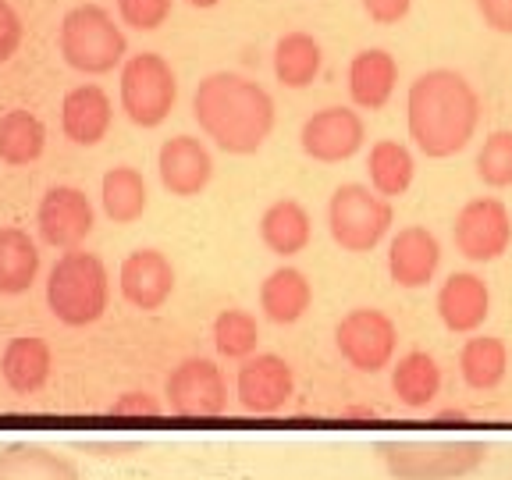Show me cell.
Listing matches in <instances>:
<instances>
[{
  "label": "cell",
  "instance_id": "cb8c5ba5",
  "mask_svg": "<svg viewBox=\"0 0 512 480\" xmlns=\"http://www.w3.org/2000/svg\"><path fill=\"white\" fill-rule=\"evenodd\" d=\"M459 374L473 392H491L509 374V349L495 335H473L459 349Z\"/></svg>",
  "mask_w": 512,
  "mask_h": 480
},
{
  "label": "cell",
  "instance_id": "1f68e13d",
  "mask_svg": "<svg viewBox=\"0 0 512 480\" xmlns=\"http://www.w3.org/2000/svg\"><path fill=\"white\" fill-rule=\"evenodd\" d=\"M477 175L491 189H509L512 185V132L498 128L484 139V146L477 150Z\"/></svg>",
  "mask_w": 512,
  "mask_h": 480
},
{
  "label": "cell",
  "instance_id": "d4e9b609",
  "mask_svg": "<svg viewBox=\"0 0 512 480\" xmlns=\"http://www.w3.org/2000/svg\"><path fill=\"white\" fill-rule=\"evenodd\" d=\"M40 274V249L22 228H0V296H22Z\"/></svg>",
  "mask_w": 512,
  "mask_h": 480
},
{
  "label": "cell",
  "instance_id": "30bf717a",
  "mask_svg": "<svg viewBox=\"0 0 512 480\" xmlns=\"http://www.w3.org/2000/svg\"><path fill=\"white\" fill-rule=\"evenodd\" d=\"M168 406L178 416H221L228 409V381L214 360L192 356L182 360L168 377Z\"/></svg>",
  "mask_w": 512,
  "mask_h": 480
},
{
  "label": "cell",
  "instance_id": "e575fe53",
  "mask_svg": "<svg viewBox=\"0 0 512 480\" xmlns=\"http://www.w3.org/2000/svg\"><path fill=\"white\" fill-rule=\"evenodd\" d=\"M413 0H363V11L374 25H399L409 15Z\"/></svg>",
  "mask_w": 512,
  "mask_h": 480
},
{
  "label": "cell",
  "instance_id": "ba28073f",
  "mask_svg": "<svg viewBox=\"0 0 512 480\" xmlns=\"http://www.w3.org/2000/svg\"><path fill=\"white\" fill-rule=\"evenodd\" d=\"M335 342L349 367L363 370V374H377V370L392 367L395 349H399V328L384 310L360 306L338 320Z\"/></svg>",
  "mask_w": 512,
  "mask_h": 480
},
{
  "label": "cell",
  "instance_id": "ffe728a7",
  "mask_svg": "<svg viewBox=\"0 0 512 480\" xmlns=\"http://www.w3.org/2000/svg\"><path fill=\"white\" fill-rule=\"evenodd\" d=\"M260 239L274 256H296L310 246L313 221L299 200H274L260 217Z\"/></svg>",
  "mask_w": 512,
  "mask_h": 480
},
{
  "label": "cell",
  "instance_id": "2e32d148",
  "mask_svg": "<svg viewBox=\"0 0 512 480\" xmlns=\"http://www.w3.org/2000/svg\"><path fill=\"white\" fill-rule=\"evenodd\" d=\"M491 313V292L484 285V278L470 271L448 274L438 288V317L448 331L456 335H473L477 328H484V320Z\"/></svg>",
  "mask_w": 512,
  "mask_h": 480
},
{
  "label": "cell",
  "instance_id": "ac0fdd59",
  "mask_svg": "<svg viewBox=\"0 0 512 480\" xmlns=\"http://www.w3.org/2000/svg\"><path fill=\"white\" fill-rule=\"evenodd\" d=\"M399 82V61L388 50L367 47L349 61V96L363 111H381Z\"/></svg>",
  "mask_w": 512,
  "mask_h": 480
},
{
  "label": "cell",
  "instance_id": "4dcf8cb0",
  "mask_svg": "<svg viewBox=\"0 0 512 480\" xmlns=\"http://www.w3.org/2000/svg\"><path fill=\"white\" fill-rule=\"evenodd\" d=\"M260 342V328H256V317L246 310H224L214 320V345L221 356L228 360H249Z\"/></svg>",
  "mask_w": 512,
  "mask_h": 480
},
{
  "label": "cell",
  "instance_id": "9a60e30c",
  "mask_svg": "<svg viewBox=\"0 0 512 480\" xmlns=\"http://www.w3.org/2000/svg\"><path fill=\"white\" fill-rule=\"evenodd\" d=\"M157 171H160V182H164V189H168L171 196L189 200V196H200L210 185V178H214V160H210V150L196 136H175L160 146Z\"/></svg>",
  "mask_w": 512,
  "mask_h": 480
},
{
  "label": "cell",
  "instance_id": "484cf974",
  "mask_svg": "<svg viewBox=\"0 0 512 480\" xmlns=\"http://www.w3.org/2000/svg\"><path fill=\"white\" fill-rule=\"evenodd\" d=\"M392 388L399 395L402 406L424 409L438 399L441 392V367L431 352H406L399 356V363L392 367Z\"/></svg>",
  "mask_w": 512,
  "mask_h": 480
},
{
  "label": "cell",
  "instance_id": "5b68a950",
  "mask_svg": "<svg viewBox=\"0 0 512 480\" xmlns=\"http://www.w3.org/2000/svg\"><path fill=\"white\" fill-rule=\"evenodd\" d=\"M61 57L72 64L75 72L107 75L114 72L128 54L125 32L114 25L107 8L100 4H79L61 18Z\"/></svg>",
  "mask_w": 512,
  "mask_h": 480
},
{
  "label": "cell",
  "instance_id": "7c38bea8",
  "mask_svg": "<svg viewBox=\"0 0 512 480\" xmlns=\"http://www.w3.org/2000/svg\"><path fill=\"white\" fill-rule=\"evenodd\" d=\"M296 392V374L288 367V360H281L278 352H256L239 367L235 377V395L249 413H281Z\"/></svg>",
  "mask_w": 512,
  "mask_h": 480
},
{
  "label": "cell",
  "instance_id": "4fadbf2b",
  "mask_svg": "<svg viewBox=\"0 0 512 480\" xmlns=\"http://www.w3.org/2000/svg\"><path fill=\"white\" fill-rule=\"evenodd\" d=\"M36 224H40L43 242L54 249H79L86 235L93 232V203L82 189L75 185H54L40 200L36 210Z\"/></svg>",
  "mask_w": 512,
  "mask_h": 480
},
{
  "label": "cell",
  "instance_id": "e0dca14e",
  "mask_svg": "<svg viewBox=\"0 0 512 480\" xmlns=\"http://www.w3.org/2000/svg\"><path fill=\"white\" fill-rule=\"evenodd\" d=\"M441 267V242L434 232L409 224L388 246V274L399 288H424Z\"/></svg>",
  "mask_w": 512,
  "mask_h": 480
},
{
  "label": "cell",
  "instance_id": "5bb4252c",
  "mask_svg": "<svg viewBox=\"0 0 512 480\" xmlns=\"http://www.w3.org/2000/svg\"><path fill=\"white\" fill-rule=\"evenodd\" d=\"M118 288L136 310H160L175 292V267L160 249H136L121 260Z\"/></svg>",
  "mask_w": 512,
  "mask_h": 480
},
{
  "label": "cell",
  "instance_id": "d590c367",
  "mask_svg": "<svg viewBox=\"0 0 512 480\" xmlns=\"http://www.w3.org/2000/svg\"><path fill=\"white\" fill-rule=\"evenodd\" d=\"M477 15L491 32L512 36V0H477Z\"/></svg>",
  "mask_w": 512,
  "mask_h": 480
},
{
  "label": "cell",
  "instance_id": "7a4b0ae2",
  "mask_svg": "<svg viewBox=\"0 0 512 480\" xmlns=\"http://www.w3.org/2000/svg\"><path fill=\"white\" fill-rule=\"evenodd\" d=\"M192 114L224 153L249 157L271 139L274 100L260 82L235 72H214L196 86Z\"/></svg>",
  "mask_w": 512,
  "mask_h": 480
},
{
  "label": "cell",
  "instance_id": "6da1fadb",
  "mask_svg": "<svg viewBox=\"0 0 512 480\" xmlns=\"http://www.w3.org/2000/svg\"><path fill=\"white\" fill-rule=\"evenodd\" d=\"M406 125L416 150L431 160L463 153L480 125V96L463 72L431 68L406 93Z\"/></svg>",
  "mask_w": 512,
  "mask_h": 480
},
{
  "label": "cell",
  "instance_id": "8992f818",
  "mask_svg": "<svg viewBox=\"0 0 512 480\" xmlns=\"http://www.w3.org/2000/svg\"><path fill=\"white\" fill-rule=\"evenodd\" d=\"M395 221L392 203L377 196L370 185L349 182L338 185L335 196L328 203V228L331 239L345 249V253H370L381 246V239L388 235Z\"/></svg>",
  "mask_w": 512,
  "mask_h": 480
},
{
  "label": "cell",
  "instance_id": "52a82bcc",
  "mask_svg": "<svg viewBox=\"0 0 512 480\" xmlns=\"http://www.w3.org/2000/svg\"><path fill=\"white\" fill-rule=\"evenodd\" d=\"M178 82L171 64L160 54H136L121 68V111L143 128H157L168 121L175 107Z\"/></svg>",
  "mask_w": 512,
  "mask_h": 480
},
{
  "label": "cell",
  "instance_id": "7402d4cb",
  "mask_svg": "<svg viewBox=\"0 0 512 480\" xmlns=\"http://www.w3.org/2000/svg\"><path fill=\"white\" fill-rule=\"evenodd\" d=\"M313 303V285L299 267H278L260 285V310L274 324H296Z\"/></svg>",
  "mask_w": 512,
  "mask_h": 480
},
{
  "label": "cell",
  "instance_id": "4316f807",
  "mask_svg": "<svg viewBox=\"0 0 512 480\" xmlns=\"http://www.w3.org/2000/svg\"><path fill=\"white\" fill-rule=\"evenodd\" d=\"M320 43L313 40L310 32H285L274 47V75L285 89H306L313 86V79L320 75Z\"/></svg>",
  "mask_w": 512,
  "mask_h": 480
},
{
  "label": "cell",
  "instance_id": "9c48e42d",
  "mask_svg": "<svg viewBox=\"0 0 512 480\" xmlns=\"http://www.w3.org/2000/svg\"><path fill=\"white\" fill-rule=\"evenodd\" d=\"M456 249L473 264H491L512 246V214L495 196H477L463 203L452 224Z\"/></svg>",
  "mask_w": 512,
  "mask_h": 480
},
{
  "label": "cell",
  "instance_id": "277c9868",
  "mask_svg": "<svg viewBox=\"0 0 512 480\" xmlns=\"http://www.w3.org/2000/svg\"><path fill=\"white\" fill-rule=\"evenodd\" d=\"M388 477L395 480H463L484 466V441H381L377 445Z\"/></svg>",
  "mask_w": 512,
  "mask_h": 480
},
{
  "label": "cell",
  "instance_id": "d6986e66",
  "mask_svg": "<svg viewBox=\"0 0 512 480\" xmlns=\"http://www.w3.org/2000/svg\"><path fill=\"white\" fill-rule=\"evenodd\" d=\"M111 118H114L111 96L100 86H93V82H89V86L68 89V96H64V104H61L64 136L79 146L100 143V139L107 136V128H111Z\"/></svg>",
  "mask_w": 512,
  "mask_h": 480
},
{
  "label": "cell",
  "instance_id": "836d02e7",
  "mask_svg": "<svg viewBox=\"0 0 512 480\" xmlns=\"http://www.w3.org/2000/svg\"><path fill=\"white\" fill-rule=\"evenodd\" d=\"M22 47V18L8 0H0V64L11 61Z\"/></svg>",
  "mask_w": 512,
  "mask_h": 480
},
{
  "label": "cell",
  "instance_id": "8d00e7d4",
  "mask_svg": "<svg viewBox=\"0 0 512 480\" xmlns=\"http://www.w3.org/2000/svg\"><path fill=\"white\" fill-rule=\"evenodd\" d=\"M157 409L160 406L146 392H125L118 402H114V413L118 416H153Z\"/></svg>",
  "mask_w": 512,
  "mask_h": 480
},
{
  "label": "cell",
  "instance_id": "8fae6325",
  "mask_svg": "<svg viewBox=\"0 0 512 480\" xmlns=\"http://www.w3.org/2000/svg\"><path fill=\"white\" fill-rule=\"evenodd\" d=\"M363 139H367V125L352 107H324L310 114L299 132V146L317 164H342L356 157L363 150Z\"/></svg>",
  "mask_w": 512,
  "mask_h": 480
},
{
  "label": "cell",
  "instance_id": "f546056e",
  "mask_svg": "<svg viewBox=\"0 0 512 480\" xmlns=\"http://www.w3.org/2000/svg\"><path fill=\"white\" fill-rule=\"evenodd\" d=\"M100 200H104V214L114 224H132L143 217L146 210V182L136 168H111L100 185Z\"/></svg>",
  "mask_w": 512,
  "mask_h": 480
},
{
  "label": "cell",
  "instance_id": "44dd1931",
  "mask_svg": "<svg viewBox=\"0 0 512 480\" xmlns=\"http://www.w3.org/2000/svg\"><path fill=\"white\" fill-rule=\"evenodd\" d=\"M0 480H79V466L61 452L15 441L0 448Z\"/></svg>",
  "mask_w": 512,
  "mask_h": 480
},
{
  "label": "cell",
  "instance_id": "603a6c76",
  "mask_svg": "<svg viewBox=\"0 0 512 480\" xmlns=\"http://www.w3.org/2000/svg\"><path fill=\"white\" fill-rule=\"evenodd\" d=\"M50 345L43 338H11L4 356H0V374L8 381L11 392L18 395H29V392H40L43 384L50 377Z\"/></svg>",
  "mask_w": 512,
  "mask_h": 480
},
{
  "label": "cell",
  "instance_id": "74e56055",
  "mask_svg": "<svg viewBox=\"0 0 512 480\" xmlns=\"http://www.w3.org/2000/svg\"><path fill=\"white\" fill-rule=\"evenodd\" d=\"M192 8H217V4H221V0H189Z\"/></svg>",
  "mask_w": 512,
  "mask_h": 480
},
{
  "label": "cell",
  "instance_id": "3957f363",
  "mask_svg": "<svg viewBox=\"0 0 512 480\" xmlns=\"http://www.w3.org/2000/svg\"><path fill=\"white\" fill-rule=\"evenodd\" d=\"M107 296H111V281H107L104 260L96 253L72 249L50 271L47 306L68 328H86V324L104 317Z\"/></svg>",
  "mask_w": 512,
  "mask_h": 480
},
{
  "label": "cell",
  "instance_id": "83f0119b",
  "mask_svg": "<svg viewBox=\"0 0 512 480\" xmlns=\"http://www.w3.org/2000/svg\"><path fill=\"white\" fill-rule=\"evenodd\" d=\"M367 175H370V189H374L377 196H384V200H392V196L409 192V185H413V178H416V160L402 143L381 139V143L370 146Z\"/></svg>",
  "mask_w": 512,
  "mask_h": 480
},
{
  "label": "cell",
  "instance_id": "f1b7e54d",
  "mask_svg": "<svg viewBox=\"0 0 512 480\" xmlns=\"http://www.w3.org/2000/svg\"><path fill=\"white\" fill-rule=\"evenodd\" d=\"M47 146V128L32 111H8L0 118V160L4 164H32Z\"/></svg>",
  "mask_w": 512,
  "mask_h": 480
},
{
  "label": "cell",
  "instance_id": "d6a6232c",
  "mask_svg": "<svg viewBox=\"0 0 512 480\" xmlns=\"http://www.w3.org/2000/svg\"><path fill=\"white\" fill-rule=\"evenodd\" d=\"M118 15L125 25L139 32H153L168 22L171 0H118Z\"/></svg>",
  "mask_w": 512,
  "mask_h": 480
}]
</instances>
